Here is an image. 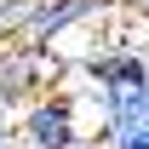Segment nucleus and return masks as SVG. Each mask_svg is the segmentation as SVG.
I'll return each instance as SVG.
<instances>
[{"label":"nucleus","mask_w":149,"mask_h":149,"mask_svg":"<svg viewBox=\"0 0 149 149\" xmlns=\"http://www.w3.org/2000/svg\"><path fill=\"white\" fill-rule=\"evenodd\" d=\"M52 80H63L57 52L23 46V40H6V46H0V115H6V120H17Z\"/></svg>","instance_id":"nucleus-1"},{"label":"nucleus","mask_w":149,"mask_h":149,"mask_svg":"<svg viewBox=\"0 0 149 149\" xmlns=\"http://www.w3.org/2000/svg\"><path fill=\"white\" fill-rule=\"evenodd\" d=\"M12 132H17V149H80L92 138V132L80 126V109H74L69 92H40L12 120Z\"/></svg>","instance_id":"nucleus-2"},{"label":"nucleus","mask_w":149,"mask_h":149,"mask_svg":"<svg viewBox=\"0 0 149 149\" xmlns=\"http://www.w3.org/2000/svg\"><path fill=\"white\" fill-rule=\"evenodd\" d=\"M97 6H103V0H29V17H23L17 40H23V46H40V52H52L57 40L69 35L74 23H86Z\"/></svg>","instance_id":"nucleus-3"},{"label":"nucleus","mask_w":149,"mask_h":149,"mask_svg":"<svg viewBox=\"0 0 149 149\" xmlns=\"http://www.w3.org/2000/svg\"><path fill=\"white\" fill-rule=\"evenodd\" d=\"M80 74L92 80L97 92H126V86H143L149 80V57L138 46H103L80 63Z\"/></svg>","instance_id":"nucleus-4"},{"label":"nucleus","mask_w":149,"mask_h":149,"mask_svg":"<svg viewBox=\"0 0 149 149\" xmlns=\"http://www.w3.org/2000/svg\"><path fill=\"white\" fill-rule=\"evenodd\" d=\"M92 143H103V149H149V115H126V120H97Z\"/></svg>","instance_id":"nucleus-5"},{"label":"nucleus","mask_w":149,"mask_h":149,"mask_svg":"<svg viewBox=\"0 0 149 149\" xmlns=\"http://www.w3.org/2000/svg\"><path fill=\"white\" fill-rule=\"evenodd\" d=\"M0 149H17V132H12V120L0 115Z\"/></svg>","instance_id":"nucleus-6"},{"label":"nucleus","mask_w":149,"mask_h":149,"mask_svg":"<svg viewBox=\"0 0 149 149\" xmlns=\"http://www.w3.org/2000/svg\"><path fill=\"white\" fill-rule=\"evenodd\" d=\"M80 149H103V143H92V138H86V143H80Z\"/></svg>","instance_id":"nucleus-7"}]
</instances>
